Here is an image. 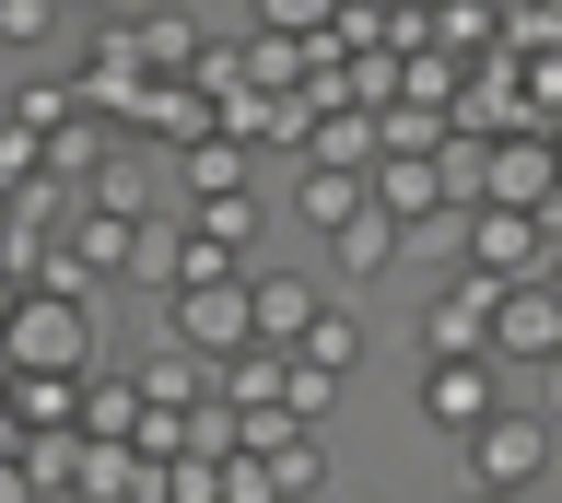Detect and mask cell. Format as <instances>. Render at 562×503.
I'll list each match as a JSON object with an SVG mask.
<instances>
[{
	"mask_svg": "<svg viewBox=\"0 0 562 503\" xmlns=\"http://www.w3.org/2000/svg\"><path fill=\"white\" fill-rule=\"evenodd\" d=\"M59 12H70V0H0V36H12V47H47V36H59Z\"/></svg>",
	"mask_w": 562,
	"mask_h": 503,
	"instance_id": "24",
	"label": "cell"
},
{
	"mask_svg": "<svg viewBox=\"0 0 562 503\" xmlns=\"http://www.w3.org/2000/svg\"><path fill=\"white\" fill-rule=\"evenodd\" d=\"M305 363H328V375H351V363H363V317H351V305H328V317L305 328Z\"/></svg>",
	"mask_w": 562,
	"mask_h": 503,
	"instance_id": "18",
	"label": "cell"
},
{
	"mask_svg": "<svg viewBox=\"0 0 562 503\" xmlns=\"http://www.w3.org/2000/svg\"><path fill=\"white\" fill-rule=\"evenodd\" d=\"M246 282H258V340L305 352V328L328 317V282H305V270H246Z\"/></svg>",
	"mask_w": 562,
	"mask_h": 503,
	"instance_id": "8",
	"label": "cell"
},
{
	"mask_svg": "<svg viewBox=\"0 0 562 503\" xmlns=\"http://www.w3.org/2000/svg\"><path fill=\"white\" fill-rule=\"evenodd\" d=\"M363 199H375V176H351V164H305V176H293V212H305V222H328V235H340Z\"/></svg>",
	"mask_w": 562,
	"mask_h": 503,
	"instance_id": "15",
	"label": "cell"
},
{
	"mask_svg": "<svg viewBox=\"0 0 562 503\" xmlns=\"http://www.w3.org/2000/svg\"><path fill=\"white\" fill-rule=\"evenodd\" d=\"M258 270V258H246ZM246 270H211V282H165V340H188V352H211V363H235V352H258V282Z\"/></svg>",
	"mask_w": 562,
	"mask_h": 503,
	"instance_id": "2",
	"label": "cell"
},
{
	"mask_svg": "<svg viewBox=\"0 0 562 503\" xmlns=\"http://www.w3.org/2000/svg\"><path fill=\"white\" fill-rule=\"evenodd\" d=\"M492 352L516 363V375H551V363H562V282H504Z\"/></svg>",
	"mask_w": 562,
	"mask_h": 503,
	"instance_id": "7",
	"label": "cell"
},
{
	"mask_svg": "<svg viewBox=\"0 0 562 503\" xmlns=\"http://www.w3.org/2000/svg\"><path fill=\"white\" fill-rule=\"evenodd\" d=\"M0 352H12V375H94V352H105L94 293H70V282H24V293H12V328H0Z\"/></svg>",
	"mask_w": 562,
	"mask_h": 503,
	"instance_id": "1",
	"label": "cell"
},
{
	"mask_svg": "<svg viewBox=\"0 0 562 503\" xmlns=\"http://www.w3.org/2000/svg\"><path fill=\"white\" fill-rule=\"evenodd\" d=\"M211 187H246V141H235V129L188 141V199H211Z\"/></svg>",
	"mask_w": 562,
	"mask_h": 503,
	"instance_id": "17",
	"label": "cell"
},
{
	"mask_svg": "<svg viewBox=\"0 0 562 503\" xmlns=\"http://www.w3.org/2000/svg\"><path fill=\"white\" fill-rule=\"evenodd\" d=\"M398 258H411V222L386 212V199H363V212L328 235V270H340V282H375V270H398Z\"/></svg>",
	"mask_w": 562,
	"mask_h": 503,
	"instance_id": "9",
	"label": "cell"
},
{
	"mask_svg": "<svg viewBox=\"0 0 562 503\" xmlns=\"http://www.w3.org/2000/svg\"><path fill=\"white\" fill-rule=\"evenodd\" d=\"M457 468H469V492H539L551 480V410H492L481 433H457Z\"/></svg>",
	"mask_w": 562,
	"mask_h": 503,
	"instance_id": "3",
	"label": "cell"
},
{
	"mask_svg": "<svg viewBox=\"0 0 562 503\" xmlns=\"http://www.w3.org/2000/svg\"><path fill=\"white\" fill-rule=\"evenodd\" d=\"M340 0H258V36H328Z\"/></svg>",
	"mask_w": 562,
	"mask_h": 503,
	"instance_id": "22",
	"label": "cell"
},
{
	"mask_svg": "<svg viewBox=\"0 0 562 503\" xmlns=\"http://www.w3.org/2000/svg\"><path fill=\"white\" fill-rule=\"evenodd\" d=\"M188 235H211V247H258V199H246V187H211V199H188Z\"/></svg>",
	"mask_w": 562,
	"mask_h": 503,
	"instance_id": "16",
	"label": "cell"
},
{
	"mask_svg": "<svg viewBox=\"0 0 562 503\" xmlns=\"http://www.w3.org/2000/svg\"><path fill=\"white\" fill-rule=\"evenodd\" d=\"M551 187H562V152H551V141H527V129H504V141H492V199L539 212Z\"/></svg>",
	"mask_w": 562,
	"mask_h": 503,
	"instance_id": "11",
	"label": "cell"
},
{
	"mask_svg": "<svg viewBox=\"0 0 562 503\" xmlns=\"http://www.w3.org/2000/svg\"><path fill=\"white\" fill-rule=\"evenodd\" d=\"M469 270H481V282H539V270H551V222L516 212V199H481V212H469Z\"/></svg>",
	"mask_w": 562,
	"mask_h": 503,
	"instance_id": "5",
	"label": "cell"
},
{
	"mask_svg": "<svg viewBox=\"0 0 562 503\" xmlns=\"http://www.w3.org/2000/svg\"><path fill=\"white\" fill-rule=\"evenodd\" d=\"M492 317H504V282L457 270V282L422 305V363H469V352H492ZM492 363H504V352H492Z\"/></svg>",
	"mask_w": 562,
	"mask_h": 503,
	"instance_id": "4",
	"label": "cell"
},
{
	"mask_svg": "<svg viewBox=\"0 0 562 503\" xmlns=\"http://www.w3.org/2000/svg\"><path fill=\"white\" fill-rule=\"evenodd\" d=\"M47 152H59V176H94L105 164V106H82L70 129H47Z\"/></svg>",
	"mask_w": 562,
	"mask_h": 503,
	"instance_id": "20",
	"label": "cell"
},
{
	"mask_svg": "<svg viewBox=\"0 0 562 503\" xmlns=\"http://www.w3.org/2000/svg\"><path fill=\"white\" fill-rule=\"evenodd\" d=\"M504 375H516V363H492V352L422 363V422H434V433H481L492 410H504Z\"/></svg>",
	"mask_w": 562,
	"mask_h": 503,
	"instance_id": "6",
	"label": "cell"
},
{
	"mask_svg": "<svg viewBox=\"0 0 562 503\" xmlns=\"http://www.w3.org/2000/svg\"><path fill=\"white\" fill-rule=\"evenodd\" d=\"M551 152H562V129H551Z\"/></svg>",
	"mask_w": 562,
	"mask_h": 503,
	"instance_id": "29",
	"label": "cell"
},
{
	"mask_svg": "<svg viewBox=\"0 0 562 503\" xmlns=\"http://www.w3.org/2000/svg\"><path fill=\"white\" fill-rule=\"evenodd\" d=\"M270 457L293 468V492H328V445H316V422H293V433L270 445Z\"/></svg>",
	"mask_w": 562,
	"mask_h": 503,
	"instance_id": "23",
	"label": "cell"
},
{
	"mask_svg": "<svg viewBox=\"0 0 562 503\" xmlns=\"http://www.w3.org/2000/svg\"><path fill=\"white\" fill-rule=\"evenodd\" d=\"M305 164H351V176H375V164H386V117H375V106H328V117L305 129Z\"/></svg>",
	"mask_w": 562,
	"mask_h": 503,
	"instance_id": "10",
	"label": "cell"
},
{
	"mask_svg": "<svg viewBox=\"0 0 562 503\" xmlns=\"http://www.w3.org/2000/svg\"><path fill=\"white\" fill-rule=\"evenodd\" d=\"M140 422H153V387H140V375H94V387H82V433H94V445H130Z\"/></svg>",
	"mask_w": 562,
	"mask_h": 503,
	"instance_id": "14",
	"label": "cell"
},
{
	"mask_svg": "<svg viewBox=\"0 0 562 503\" xmlns=\"http://www.w3.org/2000/svg\"><path fill=\"white\" fill-rule=\"evenodd\" d=\"M94 199H117V212H153V176H140V164H105Z\"/></svg>",
	"mask_w": 562,
	"mask_h": 503,
	"instance_id": "25",
	"label": "cell"
},
{
	"mask_svg": "<svg viewBox=\"0 0 562 503\" xmlns=\"http://www.w3.org/2000/svg\"><path fill=\"white\" fill-rule=\"evenodd\" d=\"M375 199H386L398 222H434V212H457V199H446V164H434V152H386V164H375Z\"/></svg>",
	"mask_w": 562,
	"mask_h": 503,
	"instance_id": "12",
	"label": "cell"
},
{
	"mask_svg": "<svg viewBox=\"0 0 562 503\" xmlns=\"http://www.w3.org/2000/svg\"><path fill=\"white\" fill-rule=\"evenodd\" d=\"M328 398H340V375H328V363H281V410H293V422H328Z\"/></svg>",
	"mask_w": 562,
	"mask_h": 503,
	"instance_id": "19",
	"label": "cell"
},
{
	"mask_svg": "<svg viewBox=\"0 0 562 503\" xmlns=\"http://www.w3.org/2000/svg\"><path fill=\"white\" fill-rule=\"evenodd\" d=\"M165 503H235V492H223V457H200V445L165 457Z\"/></svg>",
	"mask_w": 562,
	"mask_h": 503,
	"instance_id": "21",
	"label": "cell"
},
{
	"mask_svg": "<svg viewBox=\"0 0 562 503\" xmlns=\"http://www.w3.org/2000/svg\"><path fill=\"white\" fill-rule=\"evenodd\" d=\"M469 503H539V492H469Z\"/></svg>",
	"mask_w": 562,
	"mask_h": 503,
	"instance_id": "26",
	"label": "cell"
},
{
	"mask_svg": "<svg viewBox=\"0 0 562 503\" xmlns=\"http://www.w3.org/2000/svg\"><path fill=\"white\" fill-rule=\"evenodd\" d=\"M94 375H12V433H70Z\"/></svg>",
	"mask_w": 562,
	"mask_h": 503,
	"instance_id": "13",
	"label": "cell"
},
{
	"mask_svg": "<svg viewBox=\"0 0 562 503\" xmlns=\"http://www.w3.org/2000/svg\"><path fill=\"white\" fill-rule=\"evenodd\" d=\"M539 282H562V247H551V270H539Z\"/></svg>",
	"mask_w": 562,
	"mask_h": 503,
	"instance_id": "28",
	"label": "cell"
},
{
	"mask_svg": "<svg viewBox=\"0 0 562 503\" xmlns=\"http://www.w3.org/2000/svg\"><path fill=\"white\" fill-rule=\"evenodd\" d=\"M70 12H94V24H105V12H117V0H70Z\"/></svg>",
	"mask_w": 562,
	"mask_h": 503,
	"instance_id": "27",
	"label": "cell"
}]
</instances>
